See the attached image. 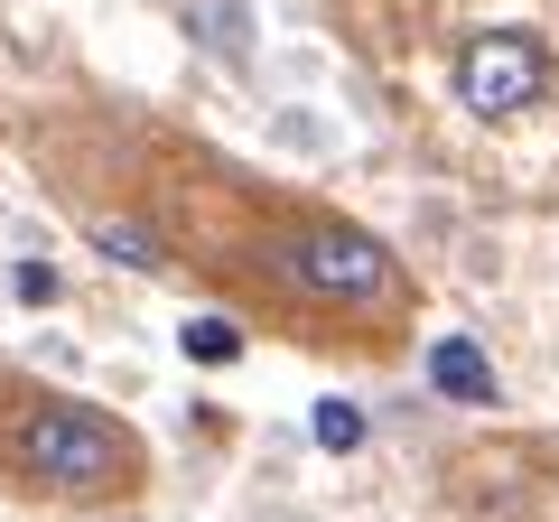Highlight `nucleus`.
Instances as JSON below:
<instances>
[{
    "instance_id": "nucleus-3",
    "label": "nucleus",
    "mask_w": 559,
    "mask_h": 522,
    "mask_svg": "<svg viewBox=\"0 0 559 522\" xmlns=\"http://www.w3.org/2000/svg\"><path fill=\"white\" fill-rule=\"evenodd\" d=\"M550 84H559V66H550V47L532 28H476L457 47V103L476 121H522Z\"/></svg>"
},
{
    "instance_id": "nucleus-5",
    "label": "nucleus",
    "mask_w": 559,
    "mask_h": 522,
    "mask_svg": "<svg viewBox=\"0 0 559 522\" xmlns=\"http://www.w3.org/2000/svg\"><path fill=\"white\" fill-rule=\"evenodd\" d=\"M94 242H103L112 261H131V271H159V261H168V242H150V224H131V215H103Z\"/></svg>"
},
{
    "instance_id": "nucleus-4",
    "label": "nucleus",
    "mask_w": 559,
    "mask_h": 522,
    "mask_svg": "<svg viewBox=\"0 0 559 522\" xmlns=\"http://www.w3.org/2000/svg\"><path fill=\"white\" fill-rule=\"evenodd\" d=\"M429 373H439V392H457V402H495V373H485V355L466 336H439L429 345Z\"/></svg>"
},
{
    "instance_id": "nucleus-2",
    "label": "nucleus",
    "mask_w": 559,
    "mask_h": 522,
    "mask_svg": "<svg viewBox=\"0 0 559 522\" xmlns=\"http://www.w3.org/2000/svg\"><path fill=\"white\" fill-rule=\"evenodd\" d=\"M271 261H280V281L299 289V299L345 308V318L392 327L401 308H411V271H401V252L373 234V224L326 215V205H289L280 234H271Z\"/></svg>"
},
{
    "instance_id": "nucleus-8",
    "label": "nucleus",
    "mask_w": 559,
    "mask_h": 522,
    "mask_svg": "<svg viewBox=\"0 0 559 522\" xmlns=\"http://www.w3.org/2000/svg\"><path fill=\"white\" fill-rule=\"evenodd\" d=\"M10 289H20L28 308H47V299H57V271H47V261H20V271H10Z\"/></svg>"
},
{
    "instance_id": "nucleus-7",
    "label": "nucleus",
    "mask_w": 559,
    "mask_h": 522,
    "mask_svg": "<svg viewBox=\"0 0 559 522\" xmlns=\"http://www.w3.org/2000/svg\"><path fill=\"white\" fill-rule=\"evenodd\" d=\"M318 439H326V448H355V439H364V420H355L345 402H318Z\"/></svg>"
},
{
    "instance_id": "nucleus-6",
    "label": "nucleus",
    "mask_w": 559,
    "mask_h": 522,
    "mask_svg": "<svg viewBox=\"0 0 559 522\" xmlns=\"http://www.w3.org/2000/svg\"><path fill=\"white\" fill-rule=\"evenodd\" d=\"M187 355H197V364H234L242 355V336H234V327H224V318H187Z\"/></svg>"
},
{
    "instance_id": "nucleus-1",
    "label": "nucleus",
    "mask_w": 559,
    "mask_h": 522,
    "mask_svg": "<svg viewBox=\"0 0 559 522\" xmlns=\"http://www.w3.org/2000/svg\"><path fill=\"white\" fill-rule=\"evenodd\" d=\"M0 476L28 485L47 503H140L150 495V439H140L121 411L84 402V392H47V382H20L0 392Z\"/></svg>"
}]
</instances>
